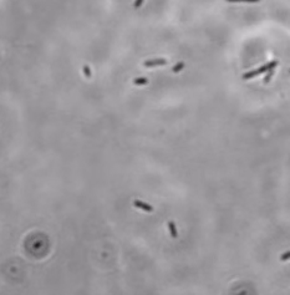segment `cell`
Here are the masks:
<instances>
[{
	"label": "cell",
	"instance_id": "6da1fadb",
	"mask_svg": "<svg viewBox=\"0 0 290 295\" xmlns=\"http://www.w3.org/2000/svg\"><path fill=\"white\" fill-rule=\"evenodd\" d=\"M277 65H278V61L274 60V61H270V62H268V64H265V65H263V66H260V67H258V69H255V70L248 71V72H245L244 75H243V80L254 79V77H257L258 75H262V73H264V72H266V71H269V70L275 69Z\"/></svg>",
	"mask_w": 290,
	"mask_h": 295
},
{
	"label": "cell",
	"instance_id": "7a4b0ae2",
	"mask_svg": "<svg viewBox=\"0 0 290 295\" xmlns=\"http://www.w3.org/2000/svg\"><path fill=\"white\" fill-rule=\"evenodd\" d=\"M167 65L166 59H153V60H146L143 62L145 67H156V66H164Z\"/></svg>",
	"mask_w": 290,
	"mask_h": 295
},
{
	"label": "cell",
	"instance_id": "3957f363",
	"mask_svg": "<svg viewBox=\"0 0 290 295\" xmlns=\"http://www.w3.org/2000/svg\"><path fill=\"white\" fill-rule=\"evenodd\" d=\"M133 206L136 207V208H138V209H141V211L148 212V213L153 212V207H152L151 204H147L146 202H142V200H140V199H134V200H133Z\"/></svg>",
	"mask_w": 290,
	"mask_h": 295
},
{
	"label": "cell",
	"instance_id": "277c9868",
	"mask_svg": "<svg viewBox=\"0 0 290 295\" xmlns=\"http://www.w3.org/2000/svg\"><path fill=\"white\" fill-rule=\"evenodd\" d=\"M167 227H168V232H169V235L176 239L178 237V230H177V227H176V223L173 222V220H169V222L167 223Z\"/></svg>",
	"mask_w": 290,
	"mask_h": 295
},
{
	"label": "cell",
	"instance_id": "5b68a950",
	"mask_svg": "<svg viewBox=\"0 0 290 295\" xmlns=\"http://www.w3.org/2000/svg\"><path fill=\"white\" fill-rule=\"evenodd\" d=\"M133 84L134 85H147L148 84V79H146V77H137V79H134L133 80Z\"/></svg>",
	"mask_w": 290,
	"mask_h": 295
},
{
	"label": "cell",
	"instance_id": "8992f818",
	"mask_svg": "<svg viewBox=\"0 0 290 295\" xmlns=\"http://www.w3.org/2000/svg\"><path fill=\"white\" fill-rule=\"evenodd\" d=\"M183 69H184V62H178L177 65H175V66L172 67V71L176 73V72H179V71H182Z\"/></svg>",
	"mask_w": 290,
	"mask_h": 295
},
{
	"label": "cell",
	"instance_id": "52a82bcc",
	"mask_svg": "<svg viewBox=\"0 0 290 295\" xmlns=\"http://www.w3.org/2000/svg\"><path fill=\"white\" fill-rule=\"evenodd\" d=\"M227 3H259L260 0H225Z\"/></svg>",
	"mask_w": 290,
	"mask_h": 295
},
{
	"label": "cell",
	"instance_id": "ba28073f",
	"mask_svg": "<svg viewBox=\"0 0 290 295\" xmlns=\"http://www.w3.org/2000/svg\"><path fill=\"white\" fill-rule=\"evenodd\" d=\"M280 259H281L283 262H286V260H289V259H290V250H288V252L283 253V254L280 255Z\"/></svg>",
	"mask_w": 290,
	"mask_h": 295
},
{
	"label": "cell",
	"instance_id": "9c48e42d",
	"mask_svg": "<svg viewBox=\"0 0 290 295\" xmlns=\"http://www.w3.org/2000/svg\"><path fill=\"white\" fill-rule=\"evenodd\" d=\"M274 70H275V69H272V70H269V72H268V75L265 76V80H264V82H265V84H268V82H269V80H270V79H272V76H273V73H274Z\"/></svg>",
	"mask_w": 290,
	"mask_h": 295
},
{
	"label": "cell",
	"instance_id": "30bf717a",
	"mask_svg": "<svg viewBox=\"0 0 290 295\" xmlns=\"http://www.w3.org/2000/svg\"><path fill=\"white\" fill-rule=\"evenodd\" d=\"M82 71H84V75H85L86 77H91V70H90L89 66H84V67H82Z\"/></svg>",
	"mask_w": 290,
	"mask_h": 295
},
{
	"label": "cell",
	"instance_id": "8fae6325",
	"mask_svg": "<svg viewBox=\"0 0 290 295\" xmlns=\"http://www.w3.org/2000/svg\"><path fill=\"white\" fill-rule=\"evenodd\" d=\"M142 4H143V0H134L133 6H134V9H140Z\"/></svg>",
	"mask_w": 290,
	"mask_h": 295
},
{
	"label": "cell",
	"instance_id": "7c38bea8",
	"mask_svg": "<svg viewBox=\"0 0 290 295\" xmlns=\"http://www.w3.org/2000/svg\"><path fill=\"white\" fill-rule=\"evenodd\" d=\"M289 73H290V69H289Z\"/></svg>",
	"mask_w": 290,
	"mask_h": 295
}]
</instances>
